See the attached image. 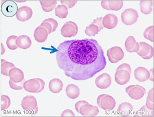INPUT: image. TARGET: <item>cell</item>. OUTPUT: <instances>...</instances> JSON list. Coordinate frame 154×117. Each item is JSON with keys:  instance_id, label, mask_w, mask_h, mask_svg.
<instances>
[{"instance_id": "1", "label": "cell", "mask_w": 154, "mask_h": 117, "mask_svg": "<svg viewBox=\"0 0 154 117\" xmlns=\"http://www.w3.org/2000/svg\"><path fill=\"white\" fill-rule=\"evenodd\" d=\"M58 66L75 80L90 79L106 66L104 51L95 39L66 41L56 52Z\"/></svg>"}, {"instance_id": "2", "label": "cell", "mask_w": 154, "mask_h": 117, "mask_svg": "<svg viewBox=\"0 0 154 117\" xmlns=\"http://www.w3.org/2000/svg\"><path fill=\"white\" fill-rule=\"evenodd\" d=\"M97 104L99 108L105 110H112L116 105L115 99L107 94H102L98 96Z\"/></svg>"}, {"instance_id": "3", "label": "cell", "mask_w": 154, "mask_h": 117, "mask_svg": "<svg viewBox=\"0 0 154 117\" xmlns=\"http://www.w3.org/2000/svg\"><path fill=\"white\" fill-rule=\"evenodd\" d=\"M21 106L23 110L31 114H36L38 112V104L35 97L33 96H26L21 102Z\"/></svg>"}, {"instance_id": "4", "label": "cell", "mask_w": 154, "mask_h": 117, "mask_svg": "<svg viewBox=\"0 0 154 117\" xmlns=\"http://www.w3.org/2000/svg\"><path fill=\"white\" fill-rule=\"evenodd\" d=\"M139 17L137 12L134 9H125L121 14L122 22L126 25H131L135 23Z\"/></svg>"}, {"instance_id": "5", "label": "cell", "mask_w": 154, "mask_h": 117, "mask_svg": "<svg viewBox=\"0 0 154 117\" xmlns=\"http://www.w3.org/2000/svg\"><path fill=\"white\" fill-rule=\"evenodd\" d=\"M18 6L16 2L13 1H2V12L7 17H12L16 16L18 11Z\"/></svg>"}, {"instance_id": "6", "label": "cell", "mask_w": 154, "mask_h": 117, "mask_svg": "<svg viewBox=\"0 0 154 117\" xmlns=\"http://www.w3.org/2000/svg\"><path fill=\"white\" fill-rule=\"evenodd\" d=\"M126 92L131 98L139 100L143 98L146 93V89L138 85H130L126 88Z\"/></svg>"}, {"instance_id": "7", "label": "cell", "mask_w": 154, "mask_h": 117, "mask_svg": "<svg viewBox=\"0 0 154 117\" xmlns=\"http://www.w3.org/2000/svg\"><path fill=\"white\" fill-rule=\"evenodd\" d=\"M107 55L109 61L111 63L115 64L123 59L125 54L121 47L115 46L107 50Z\"/></svg>"}, {"instance_id": "8", "label": "cell", "mask_w": 154, "mask_h": 117, "mask_svg": "<svg viewBox=\"0 0 154 117\" xmlns=\"http://www.w3.org/2000/svg\"><path fill=\"white\" fill-rule=\"evenodd\" d=\"M79 31V28L76 23L69 21L63 25L60 30V33L65 37H72L75 36Z\"/></svg>"}, {"instance_id": "9", "label": "cell", "mask_w": 154, "mask_h": 117, "mask_svg": "<svg viewBox=\"0 0 154 117\" xmlns=\"http://www.w3.org/2000/svg\"><path fill=\"white\" fill-rule=\"evenodd\" d=\"M41 86L40 82L38 78L25 81L23 83V89L29 93H38L41 92Z\"/></svg>"}, {"instance_id": "10", "label": "cell", "mask_w": 154, "mask_h": 117, "mask_svg": "<svg viewBox=\"0 0 154 117\" xmlns=\"http://www.w3.org/2000/svg\"><path fill=\"white\" fill-rule=\"evenodd\" d=\"M95 83L97 87L100 89H106L112 83V78L109 74L103 73L96 78Z\"/></svg>"}, {"instance_id": "11", "label": "cell", "mask_w": 154, "mask_h": 117, "mask_svg": "<svg viewBox=\"0 0 154 117\" xmlns=\"http://www.w3.org/2000/svg\"><path fill=\"white\" fill-rule=\"evenodd\" d=\"M33 16V10L31 7L24 6L20 7L17 12L16 17L18 20L25 22L30 20Z\"/></svg>"}, {"instance_id": "12", "label": "cell", "mask_w": 154, "mask_h": 117, "mask_svg": "<svg viewBox=\"0 0 154 117\" xmlns=\"http://www.w3.org/2000/svg\"><path fill=\"white\" fill-rule=\"evenodd\" d=\"M131 78V74L125 69H120L117 71L115 74V80L120 85L126 84L130 81Z\"/></svg>"}, {"instance_id": "13", "label": "cell", "mask_w": 154, "mask_h": 117, "mask_svg": "<svg viewBox=\"0 0 154 117\" xmlns=\"http://www.w3.org/2000/svg\"><path fill=\"white\" fill-rule=\"evenodd\" d=\"M79 113L84 116H95L99 113V110L97 106L88 103L80 107Z\"/></svg>"}, {"instance_id": "14", "label": "cell", "mask_w": 154, "mask_h": 117, "mask_svg": "<svg viewBox=\"0 0 154 117\" xmlns=\"http://www.w3.org/2000/svg\"><path fill=\"white\" fill-rule=\"evenodd\" d=\"M118 24V18L115 14H109L105 16L102 20V25L104 28L109 30L113 29Z\"/></svg>"}, {"instance_id": "15", "label": "cell", "mask_w": 154, "mask_h": 117, "mask_svg": "<svg viewBox=\"0 0 154 117\" xmlns=\"http://www.w3.org/2000/svg\"><path fill=\"white\" fill-rule=\"evenodd\" d=\"M135 79L139 82H145L149 79L150 72L144 67H138L134 72Z\"/></svg>"}, {"instance_id": "16", "label": "cell", "mask_w": 154, "mask_h": 117, "mask_svg": "<svg viewBox=\"0 0 154 117\" xmlns=\"http://www.w3.org/2000/svg\"><path fill=\"white\" fill-rule=\"evenodd\" d=\"M9 77L10 80L14 83H20L24 80V74L23 71L16 67L10 70Z\"/></svg>"}, {"instance_id": "17", "label": "cell", "mask_w": 154, "mask_h": 117, "mask_svg": "<svg viewBox=\"0 0 154 117\" xmlns=\"http://www.w3.org/2000/svg\"><path fill=\"white\" fill-rule=\"evenodd\" d=\"M125 47L126 50L130 53L137 52L139 49V44L133 36L128 37L125 41Z\"/></svg>"}, {"instance_id": "18", "label": "cell", "mask_w": 154, "mask_h": 117, "mask_svg": "<svg viewBox=\"0 0 154 117\" xmlns=\"http://www.w3.org/2000/svg\"><path fill=\"white\" fill-rule=\"evenodd\" d=\"M49 33L46 29L39 26L34 31V38L36 41L40 43L45 42L48 39Z\"/></svg>"}, {"instance_id": "19", "label": "cell", "mask_w": 154, "mask_h": 117, "mask_svg": "<svg viewBox=\"0 0 154 117\" xmlns=\"http://www.w3.org/2000/svg\"><path fill=\"white\" fill-rule=\"evenodd\" d=\"M16 44L18 47L23 50H26L31 47L32 41L29 36L27 35H21L18 37L16 41Z\"/></svg>"}, {"instance_id": "20", "label": "cell", "mask_w": 154, "mask_h": 117, "mask_svg": "<svg viewBox=\"0 0 154 117\" xmlns=\"http://www.w3.org/2000/svg\"><path fill=\"white\" fill-rule=\"evenodd\" d=\"M63 82L59 79H53L49 83V89L51 92L53 93H59L63 88Z\"/></svg>"}, {"instance_id": "21", "label": "cell", "mask_w": 154, "mask_h": 117, "mask_svg": "<svg viewBox=\"0 0 154 117\" xmlns=\"http://www.w3.org/2000/svg\"><path fill=\"white\" fill-rule=\"evenodd\" d=\"M66 92L67 94V96L72 99H75L78 98L80 95V88L78 86L74 84H69L67 85Z\"/></svg>"}, {"instance_id": "22", "label": "cell", "mask_w": 154, "mask_h": 117, "mask_svg": "<svg viewBox=\"0 0 154 117\" xmlns=\"http://www.w3.org/2000/svg\"><path fill=\"white\" fill-rule=\"evenodd\" d=\"M133 109V106L129 102H123L119 105L117 111L122 116H129Z\"/></svg>"}, {"instance_id": "23", "label": "cell", "mask_w": 154, "mask_h": 117, "mask_svg": "<svg viewBox=\"0 0 154 117\" xmlns=\"http://www.w3.org/2000/svg\"><path fill=\"white\" fill-rule=\"evenodd\" d=\"M139 49L138 50L137 54L142 57L143 58L146 57L152 50H153L152 46L144 42H139Z\"/></svg>"}, {"instance_id": "24", "label": "cell", "mask_w": 154, "mask_h": 117, "mask_svg": "<svg viewBox=\"0 0 154 117\" xmlns=\"http://www.w3.org/2000/svg\"><path fill=\"white\" fill-rule=\"evenodd\" d=\"M152 1H140V9L141 12L145 15H148L152 11Z\"/></svg>"}, {"instance_id": "25", "label": "cell", "mask_w": 154, "mask_h": 117, "mask_svg": "<svg viewBox=\"0 0 154 117\" xmlns=\"http://www.w3.org/2000/svg\"><path fill=\"white\" fill-rule=\"evenodd\" d=\"M15 68V65L11 62L7 61L5 60H2L1 64V72L5 76H9L10 70Z\"/></svg>"}, {"instance_id": "26", "label": "cell", "mask_w": 154, "mask_h": 117, "mask_svg": "<svg viewBox=\"0 0 154 117\" xmlns=\"http://www.w3.org/2000/svg\"><path fill=\"white\" fill-rule=\"evenodd\" d=\"M42 9L46 12H49L56 9L57 1H40Z\"/></svg>"}, {"instance_id": "27", "label": "cell", "mask_w": 154, "mask_h": 117, "mask_svg": "<svg viewBox=\"0 0 154 117\" xmlns=\"http://www.w3.org/2000/svg\"><path fill=\"white\" fill-rule=\"evenodd\" d=\"M69 14L68 8L64 5H59L55 9V15L60 19H65Z\"/></svg>"}, {"instance_id": "28", "label": "cell", "mask_w": 154, "mask_h": 117, "mask_svg": "<svg viewBox=\"0 0 154 117\" xmlns=\"http://www.w3.org/2000/svg\"><path fill=\"white\" fill-rule=\"evenodd\" d=\"M17 38L18 37L17 36L12 35L8 37V38L7 39L6 45L10 50H16L18 48V46L17 45V44H16V41L17 39Z\"/></svg>"}, {"instance_id": "29", "label": "cell", "mask_w": 154, "mask_h": 117, "mask_svg": "<svg viewBox=\"0 0 154 117\" xmlns=\"http://www.w3.org/2000/svg\"><path fill=\"white\" fill-rule=\"evenodd\" d=\"M100 31L99 29V28L96 25L91 24L87 27L85 29V34L89 36H95L96 34H98V33Z\"/></svg>"}, {"instance_id": "30", "label": "cell", "mask_w": 154, "mask_h": 117, "mask_svg": "<svg viewBox=\"0 0 154 117\" xmlns=\"http://www.w3.org/2000/svg\"><path fill=\"white\" fill-rule=\"evenodd\" d=\"M109 8L111 10L118 11L123 6V1H108Z\"/></svg>"}, {"instance_id": "31", "label": "cell", "mask_w": 154, "mask_h": 117, "mask_svg": "<svg viewBox=\"0 0 154 117\" xmlns=\"http://www.w3.org/2000/svg\"><path fill=\"white\" fill-rule=\"evenodd\" d=\"M11 99L9 96L6 95H2L1 96V109L5 110L8 109L11 105Z\"/></svg>"}, {"instance_id": "32", "label": "cell", "mask_w": 154, "mask_h": 117, "mask_svg": "<svg viewBox=\"0 0 154 117\" xmlns=\"http://www.w3.org/2000/svg\"><path fill=\"white\" fill-rule=\"evenodd\" d=\"M139 116H153V110L148 109L146 106H143L139 110L138 112Z\"/></svg>"}, {"instance_id": "33", "label": "cell", "mask_w": 154, "mask_h": 117, "mask_svg": "<svg viewBox=\"0 0 154 117\" xmlns=\"http://www.w3.org/2000/svg\"><path fill=\"white\" fill-rule=\"evenodd\" d=\"M144 37L146 39L153 42V26H150L145 30L144 32Z\"/></svg>"}, {"instance_id": "34", "label": "cell", "mask_w": 154, "mask_h": 117, "mask_svg": "<svg viewBox=\"0 0 154 117\" xmlns=\"http://www.w3.org/2000/svg\"><path fill=\"white\" fill-rule=\"evenodd\" d=\"M23 83L24 80L20 83H14L13 82H12L11 80L9 81V84L10 87L15 90H20L23 88Z\"/></svg>"}, {"instance_id": "35", "label": "cell", "mask_w": 154, "mask_h": 117, "mask_svg": "<svg viewBox=\"0 0 154 117\" xmlns=\"http://www.w3.org/2000/svg\"><path fill=\"white\" fill-rule=\"evenodd\" d=\"M43 22H48L51 25H52L53 27V32H54L57 27H58V23L54 19H52V18H49V19H45L43 20Z\"/></svg>"}, {"instance_id": "36", "label": "cell", "mask_w": 154, "mask_h": 117, "mask_svg": "<svg viewBox=\"0 0 154 117\" xmlns=\"http://www.w3.org/2000/svg\"><path fill=\"white\" fill-rule=\"evenodd\" d=\"M102 20H103V17H98L96 19H94L92 22V24L96 25L100 31L104 28L103 25H102Z\"/></svg>"}, {"instance_id": "37", "label": "cell", "mask_w": 154, "mask_h": 117, "mask_svg": "<svg viewBox=\"0 0 154 117\" xmlns=\"http://www.w3.org/2000/svg\"><path fill=\"white\" fill-rule=\"evenodd\" d=\"M40 27L45 28V29L47 30V31H48L49 34H51V33H53V27L48 22H42V23L40 25Z\"/></svg>"}, {"instance_id": "38", "label": "cell", "mask_w": 154, "mask_h": 117, "mask_svg": "<svg viewBox=\"0 0 154 117\" xmlns=\"http://www.w3.org/2000/svg\"><path fill=\"white\" fill-rule=\"evenodd\" d=\"M76 1H60V3L62 5L66 6L67 8L69 9L73 7L76 4Z\"/></svg>"}, {"instance_id": "39", "label": "cell", "mask_w": 154, "mask_h": 117, "mask_svg": "<svg viewBox=\"0 0 154 117\" xmlns=\"http://www.w3.org/2000/svg\"><path fill=\"white\" fill-rule=\"evenodd\" d=\"M120 69H125V70H126L127 71L129 72L130 74L131 73V66H130V64H128L127 63H123V64H122L120 66H119L117 68V69H116V71H119V70H120Z\"/></svg>"}, {"instance_id": "40", "label": "cell", "mask_w": 154, "mask_h": 117, "mask_svg": "<svg viewBox=\"0 0 154 117\" xmlns=\"http://www.w3.org/2000/svg\"><path fill=\"white\" fill-rule=\"evenodd\" d=\"M88 102L87 101H78V102H77L75 104V108L76 110L79 113V112H80V107H81L83 105L85 104H88Z\"/></svg>"}, {"instance_id": "41", "label": "cell", "mask_w": 154, "mask_h": 117, "mask_svg": "<svg viewBox=\"0 0 154 117\" xmlns=\"http://www.w3.org/2000/svg\"><path fill=\"white\" fill-rule=\"evenodd\" d=\"M61 116H75V113L72 110L67 109L62 113Z\"/></svg>"}, {"instance_id": "42", "label": "cell", "mask_w": 154, "mask_h": 117, "mask_svg": "<svg viewBox=\"0 0 154 117\" xmlns=\"http://www.w3.org/2000/svg\"><path fill=\"white\" fill-rule=\"evenodd\" d=\"M146 106V107H147L148 109L153 110V102L150 101L148 98H147Z\"/></svg>"}, {"instance_id": "43", "label": "cell", "mask_w": 154, "mask_h": 117, "mask_svg": "<svg viewBox=\"0 0 154 117\" xmlns=\"http://www.w3.org/2000/svg\"><path fill=\"white\" fill-rule=\"evenodd\" d=\"M101 6L102 8H104L106 10H110L109 8V4H108V1H101Z\"/></svg>"}, {"instance_id": "44", "label": "cell", "mask_w": 154, "mask_h": 117, "mask_svg": "<svg viewBox=\"0 0 154 117\" xmlns=\"http://www.w3.org/2000/svg\"><path fill=\"white\" fill-rule=\"evenodd\" d=\"M153 89L152 88L148 93V96H147V98L152 102H153Z\"/></svg>"}, {"instance_id": "45", "label": "cell", "mask_w": 154, "mask_h": 117, "mask_svg": "<svg viewBox=\"0 0 154 117\" xmlns=\"http://www.w3.org/2000/svg\"><path fill=\"white\" fill-rule=\"evenodd\" d=\"M153 50H152L146 57L143 58V59H144V60H150L153 57Z\"/></svg>"}, {"instance_id": "46", "label": "cell", "mask_w": 154, "mask_h": 117, "mask_svg": "<svg viewBox=\"0 0 154 117\" xmlns=\"http://www.w3.org/2000/svg\"><path fill=\"white\" fill-rule=\"evenodd\" d=\"M5 52V48H4L3 44L2 43V55H3Z\"/></svg>"}]
</instances>
